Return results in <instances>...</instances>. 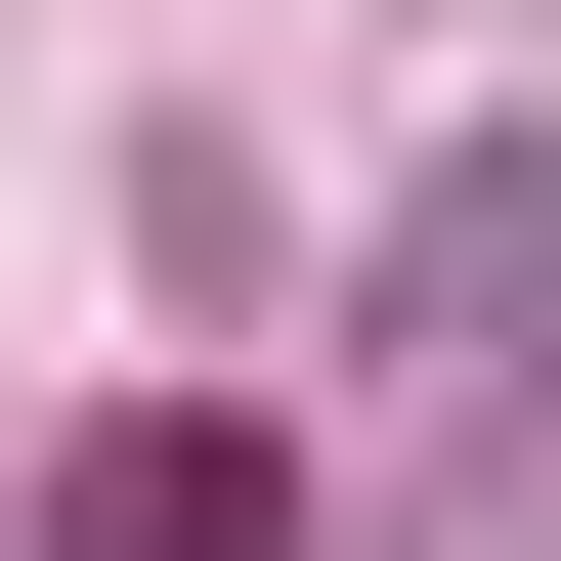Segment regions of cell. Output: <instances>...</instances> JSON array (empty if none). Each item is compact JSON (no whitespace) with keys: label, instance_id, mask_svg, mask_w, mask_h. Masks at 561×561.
Wrapping results in <instances>:
<instances>
[{"label":"cell","instance_id":"obj_1","mask_svg":"<svg viewBox=\"0 0 561 561\" xmlns=\"http://www.w3.org/2000/svg\"><path fill=\"white\" fill-rule=\"evenodd\" d=\"M44 518H87V561H302V432H216V389H130V432H87Z\"/></svg>","mask_w":561,"mask_h":561}]
</instances>
